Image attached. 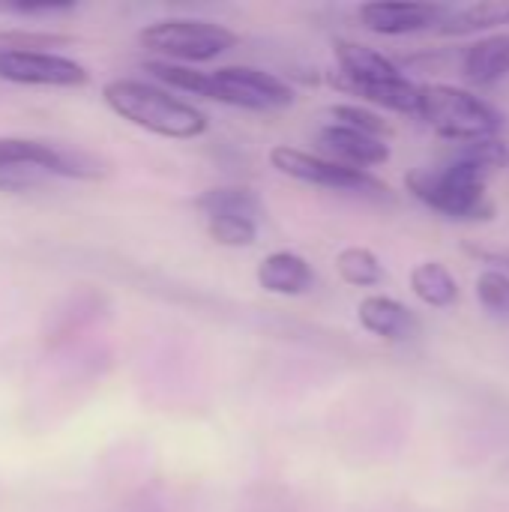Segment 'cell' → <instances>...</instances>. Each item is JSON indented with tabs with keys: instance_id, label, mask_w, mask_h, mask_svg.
I'll use <instances>...</instances> for the list:
<instances>
[{
	"instance_id": "cell-11",
	"label": "cell",
	"mask_w": 509,
	"mask_h": 512,
	"mask_svg": "<svg viewBox=\"0 0 509 512\" xmlns=\"http://www.w3.org/2000/svg\"><path fill=\"white\" fill-rule=\"evenodd\" d=\"M333 51H336V63H339L336 84L345 90H354L363 84H378V81H393L402 75V69L387 54H381L363 42L339 39Z\"/></svg>"
},
{
	"instance_id": "cell-21",
	"label": "cell",
	"mask_w": 509,
	"mask_h": 512,
	"mask_svg": "<svg viewBox=\"0 0 509 512\" xmlns=\"http://www.w3.org/2000/svg\"><path fill=\"white\" fill-rule=\"evenodd\" d=\"M207 234L222 246H252L258 237V222L234 219V216H213L207 219Z\"/></svg>"
},
{
	"instance_id": "cell-17",
	"label": "cell",
	"mask_w": 509,
	"mask_h": 512,
	"mask_svg": "<svg viewBox=\"0 0 509 512\" xmlns=\"http://www.w3.org/2000/svg\"><path fill=\"white\" fill-rule=\"evenodd\" d=\"M198 210L204 213V219L213 216H234V219H249V222H261L264 207L258 201V195L252 189L243 186H222V189H207L198 198Z\"/></svg>"
},
{
	"instance_id": "cell-18",
	"label": "cell",
	"mask_w": 509,
	"mask_h": 512,
	"mask_svg": "<svg viewBox=\"0 0 509 512\" xmlns=\"http://www.w3.org/2000/svg\"><path fill=\"white\" fill-rule=\"evenodd\" d=\"M336 270L348 285H357V288H372L384 282V264L378 261L372 249H363V246L342 249L336 258Z\"/></svg>"
},
{
	"instance_id": "cell-20",
	"label": "cell",
	"mask_w": 509,
	"mask_h": 512,
	"mask_svg": "<svg viewBox=\"0 0 509 512\" xmlns=\"http://www.w3.org/2000/svg\"><path fill=\"white\" fill-rule=\"evenodd\" d=\"M474 294H477V303L489 315L509 318V273L495 270V267H486L477 276V282H474Z\"/></svg>"
},
{
	"instance_id": "cell-19",
	"label": "cell",
	"mask_w": 509,
	"mask_h": 512,
	"mask_svg": "<svg viewBox=\"0 0 509 512\" xmlns=\"http://www.w3.org/2000/svg\"><path fill=\"white\" fill-rule=\"evenodd\" d=\"M453 159H462V162H468V165L492 174V171L507 168L509 165V144L501 135L477 138V141H462V144H456Z\"/></svg>"
},
{
	"instance_id": "cell-4",
	"label": "cell",
	"mask_w": 509,
	"mask_h": 512,
	"mask_svg": "<svg viewBox=\"0 0 509 512\" xmlns=\"http://www.w3.org/2000/svg\"><path fill=\"white\" fill-rule=\"evenodd\" d=\"M138 39L144 48L183 63H207L237 45V33H231L228 27L213 21H195V18L156 21L144 27Z\"/></svg>"
},
{
	"instance_id": "cell-6",
	"label": "cell",
	"mask_w": 509,
	"mask_h": 512,
	"mask_svg": "<svg viewBox=\"0 0 509 512\" xmlns=\"http://www.w3.org/2000/svg\"><path fill=\"white\" fill-rule=\"evenodd\" d=\"M201 96L249 111H273L294 102V90L282 78L252 66H222L216 72H204Z\"/></svg>"
},
{
	"instance_id": "cell-8",
	"label": "cell",
	"mask_w": 509,
	"mask_h": 512,
	"mask_svg": "<svg viewBox=\"0 0 509 512\" xmlns=\"http://www.w3.org/2000/svg\"><path fill=\"white\" fill-rule=\"evenodd\" d=\"M0 78L33 87H81L87 69L54 51H0Z\"/></svg>"
},
{
	"instance_id": "cell-10",
	"label": "cell",
	"mask_w": 509,
	"mask_h": 512,
	"mask_svg": "<svg viewBox=\"0 0 509 512\" xmlns=\"http://www.w3.org/2000/svg\"><path fill=\"white\" fill-rule=\"evenodd\" d=\"M318 147L324 150V159H333L348 168H363V171L384 165L390 159V147L381 138L339 126V123H327L318 132Z\"/></svg>"
},
{
	"instance_id": "cell-22",
	"label": "cell",
	"mask_w": 509,
	"mask_h": 512,
	"mask_svg": "<svg viewBox=\"0 0 509 512\" xmlns=\"http://www.w3.org/2000/svg\"><path fill=\"white\" fill-rule=\"evenodd\" d=\"M330 117H333V123H339V126H348V129L375 135V138H381V141H384V135H390L387 120H381L375 111H369V108H363V105H333V108H330Z\"/></svg>"
},
{
	"instance_id": "cell-13",
	"label": "cell",
	"mask_w": 509,
	"mask_h": 512,
	"mask_svg": "<svg viewBox=\"0 0 509 512\" xmlns=\"http://www.w3.org/2000/svg\"><path fill=\"white\" fill-rule=\"evenodd\" d=\"M462 75L474 87H492L509 75V33H492L462 51Z\"/></svg>"
},
{
	"instance_id": "cell-2",
	"label": "cell",
	"mask_w": 509,
	"mask_h": 512,
	"mask_svg": "<svg viewBox=\"0 0 509 512\" xmlns=\"http://www.w3.org/2000/svg\"><path fill=\"white\" fill-rule=\"evenodd\" d=\"M102 99L117 117L162 138H198L207 129V114L201 108L144 81H108L102 87Z\"/></svg>"
},
{
	"instance_id": "cell-7",
	"label": "cell",
	"mask_w": 509,
	"mask_h": 512,
	"mask_svg": "<svg viewBox=\"0 0 509 512\" xmlns=\"http://www.w3.org/2000/svg\"><path fill=\"white\" fill-rule=\"evenodd\" d=\"M24 162L48 171L51 177H72V180H99L105 177V162L87 150L33 141V138H0V165Z\"/></svg>"
},
{
	"instance_id": "cell-3",
	"label": "cell",
	"mask_w": 509,
	"mask_h": 512,
	"mask_svg": "<svg viewBox=\"0 0 509 512\" xmlns=\"http://www.w3.org/2000/svg\"><path fill=\"white\" fill-rule=\"evenodd\" d=\"M417 117H423L438 135L456 144L501 135L507 126V117L492 102L453 84H420Z\"/></svg>"
},
{
	"instance_id": "cell-1",
	"label": "cell",
	"mask_w": 509,
	"mask_h": 512,
	"mask_svg": "<svg viewBox=\"0 0 509 512\" xmlns=\"http://www.w3.org/2000/svg\"><path fill=\"white\" fill-rule=\"evenodd\" d=\"M489 174L462 162L450 159L438 168H414L405 174V189L432 207L435 213L459 222H486L495 219V201L486 192Z\"/></svg>"
},
{
	"instance_id": "cell-25",
	"label": "cell",
	"mask_w": 509,
	"mask_h": 512,
	"mask_svg": "<svg viewBox=\"0 0 509 512\" xmlns=\"http://www.w3.org/2000/svg\"><path fill=\"white\" fill-rule=\"evenodd\" d=\"M0 9L6 12H18V15H54V12H69L72 3H0Z\"/></svg>"
},
{
	"instance_id": "cell-16",
	"label": "cell",
	"mask_w": 509,
	"mask_h": 512,
	"mask_svg": "<svg viewBox=\"0 0 509 512\" xmlns=\"http://www.w3.org/2000/svg\"><path fill=\"white\" fill-rule=\"evenodd\" d=\"M414 294L432 309H450L459 303V282L441 261H423L411 270Z\"/></svg>"
},
{
	"instance_id": "cell-12",
	"label": "cell",
	"mask_w": 509,
	"mask_h": 512,
	"mask_svg": "<svg viewBox=\"0 0 509 512\" xmlns=\"http://www.w3.org/2000/svg\"><path fill=\"white\" fill-rule=\"evenodd\" d=\"M357 318H360L363 330H369L372 336L387 339V342H405L420 330L417 315L405 303H399L393 297H384V294L366 297L357 306Z\"/></svg>"
},
{
	"instance_id": "cell-9",
	"label": "cell",
	"mask_w": 509,
	"mask_h": 512,
	"mask_svg": "<svg viewBox=\"0 0 509 512\" xmlns=\"http://www.w3.org/2000/svg\"><path fill=\"white\" fill-rule=\"evenodd\" d=\"M450 6L444 3H390V0H375L360 6V21L381 36H405V33H420L429 27H438L441 18L447 15Z\"/></svg>"
},
{
	"instance_id": "cell-5",
	"label": "cell",
	"mask_w": 509,
	"mask_h": 512,
	"mask_svg": "<svg viewBox=\"0 0 509 512\" xmlns=\"http://www.w3.org/2000/svg\"><path fill=\"white\" fill-rule=\"evenodd\" d=\"M270 162H273L276 171H282V174H288L294 180L312 183V186H324V189H336V192H351V195H366V198H384V201L393 198L390 186L381 183L375 174H369L363 168L339 165V162L315 156V153L294 150L288 144L273 147L270 150Z\"/></svg>"
},
{
	"instance_id": "cell-24",
	"label": "cell",
	"mask_w": 509,
	"mask_h": 512,
	"mask_svg": "<svg viewBox=\"0 0 509 512\" xmlns=\"http://www.w3.org/2000/svg\"><path fill=\"white\" fill-rule=\"evenodd\" d=\"M465 252H468V255H474V258H480V261H486V264H492L495 270H504V273H509L507 246H471V243H465Z\"/></svg>"
},
{
	"instance_id": "cell-14",
	"label": "cell",
	"mask_w": 509,
	"mask_h": 512,
	"mask_svg": "<svg viewBox=\"0 0 509 512\" xmlns=\"http://www.w3.org/2000/svg\"><path fill=\"white\" fill-rule=\"evenodd\" d=\"M258 285L270 294L297 297L315 285V270L294 252H273L258 264Z\"/></svg>"
},
{
	"instance_id": "cell-15",
	"label": "cell",
	"mask_w": 509,
	"mask_h": 512,
	"mask_svg": "<svg viewBox=\"0 0 509 512\" xmlns=\"http://www.w3.org/2000/svg\"><path fill=\"white\" fill-rule=\"evenodd\" d=\"M509 24V3H471V6H450L447 15L438 24V33L444 36H468L480 30H492Z\"/></svg>"
},
{
	"instance_id": "cell-23",
	"label": "cell",
	"mask_w": 509,
	"mask_h": 512,
	"mask_svg": "<svg viewBox=\"0 0 509 512\" xmlns=\"http://www.w3.org/2000/svg\"><path fill=\"white\" fill-rule=\"evenodd\" d=\"M45 180H51V174L36 165H24V162L0 165V192H30L39 189Z\"/></svg>"
}]
</instances>
